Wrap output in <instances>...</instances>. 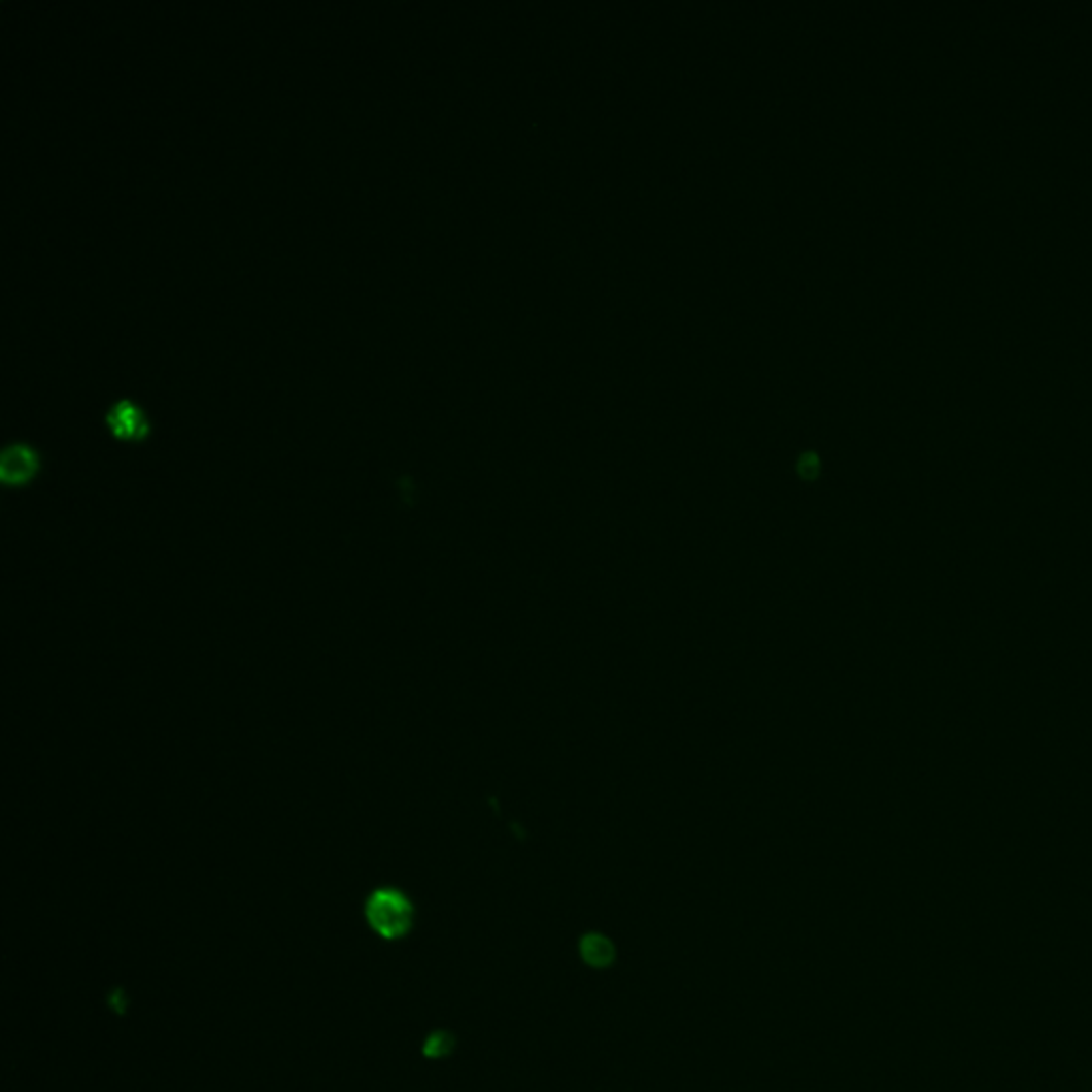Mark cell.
Returning <instances> with one entry per match:
<instances>
[{
    "label": "cell",
    "instance_id": "7a4b0ae2",
    "mask_svg": "<svg viewBox=\"0 0 1092 1092\" xmlns=\"http://www.w3.org/2000/svg\"><path fill=\"white\" fill-rule=\"evenodd\" d=\"M37 472V454L33 448L24 444H13L5 448L3 457H0V476L7 484H22L28 478H33Z\"/></svg>",
    "mask_w": 1092,
    "mask_h": 1092
},
{
    "label": "cell",
    "instance_id": "277c9868",
    "mask_svg": "<svg viewBox=\"0 0 1092 1092\" xmlns=\"http://www.w3.org/2000/svg\"><path fill=\"white\" fill-rule=\"evenodd\" d=\"M579 954L585 964L593 968H609L617 958V948L609 936L600 932H589L581 939Z\"/></svg>",
    "mask_w": 1092,
    "mask_h": 1092
},
{
    "label": "cell",
    "instance_id": "5b68a950",
    "mask_svg": "<svg viewBox=\"0 0 1092 1092\" xmlns=\"http://www.w3.org/2000/svg\"><path fill=\"white\" fill-rule=\"evenodd\" d=\"M452 1048H454V1037L448 1033V1030H436V1033H432L428 1039H424L422 1054L430 1058H444L452 1052Z\"/></svg>",
    "mask_w": 1092,
    "mask_h": 1092
},
{
    "label": "cell",
    "instance_id": "6da1fadb",
    "mask_svg": "<svg viewBox=\"0 0 1092 1092\" xmlns=\"http://www.w3.org/2000/svg\"><path fill=\"white\" fill-rule=\"evenodd\" d=\"M366 918L382 939L404 936L414 920L410 898L396 888H378L366 902Z\"/></svg>",
    "mask_w": 1092,
    "mask_h": 1092
},
{
    "label": "cell",
    "instance_id": "3957f363",
    "mask_svg": "<svg viewBox=\"0 0 1092 1092\" xmlns=\"http://www.w3.org/2000/svg\"><path fill=\"white\" fill-rule=\"evenodd\" d=\"M107 422L111 432L117 436V438H127V440H135V438H141L147 430L145 424V418L143 414L139 412L137 406H133L131 402L123 400V402H115L109 412H107Z\"/></svg>",
    "mask_w": 1092,
    "mask_h": 1092
}]
</instances>
